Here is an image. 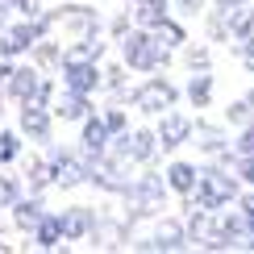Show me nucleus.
Returning a JSON list of instances; mask_svg holds the SVG:
<instances>
[{
    "label": "nucleus",
    "mask_w": 254,
    "mask_h": 254,
    "mask_svg": "<svg viewBox=\"0 0 254 254\" xmlns=\"http://www.w3.org/2000/svg\"><path fill=\"white\" fill-rule=\"evenodd\" d=\"M188 208H208V213H221V208L238 204V175L229 163L213 158V167H200V179L196 188L184 196Z\"/></svg>",
    "instance_id": "nucleus-1"
},
{
    "label": "nucleus",
    "mask_w": 254,
    "mask_h": 254,
    "mask_svg": "<svg viewBox=\"0 0 254 254\" xmlns=\"http://www.w3.org/2000/svg\"><path fill=\"white\" fill-rule=\"evenodd\" d=\"M163 204H167V175L142 171V175L129 179V188H125V208H129L125 221H129V225H137V221H146V217H158Z\"/></svg>",
    "instance_id": "nucleus-2"
},
{
    "label": "nucleus",
    "mask_w": 254,
    "mask_h": 254,
    "mask_svg": "<svg viewBox=\"0 0 254 254\" xmlns=\"http://www.w3.org/2000/svg\"><path fill=\"white\" fill-rule=\"evenodd\" d=\"M121 63L129 71H146V75H154V71H163L167 63H171V50L158 46L150 29H129V34L121 38Z\"/></svg>",
    "instance_id": "nucleus-3"
},
{
    "label": "nucleus",
    "mask_w": 254,
    "mask_h": 254,
    "mask_svg": "<svg viewBox=\"0 0 254 254\" xmlns=\"http://www.w3.org/2000/svg\"><path fill=\"white\" fill-rule=\"evenodd\" d=\"M129 158L117 154V150H104L100 158H88V184L100 188V192L109 196H125V188H129Z\"/></svg>",
    "instance_id": "nucleus-4"
},
{
    "label": "nucleus",
    "mask_w": 254,
    "mask_h": 254,
    "mask_svg": "<svg viewBox=\"0 0 254 254\" xmlns=\"http://www.w3.org/2000/svg\"><path fill=\"white\" fill-rule=\"evenodd\" d=\"M129 104L137 113H146V117H163L167 109L179 104V88L171 79H163V75H150V79L137 83V88H129Z\"/></svg>",
    "instance_id": "nucleus-5"
},
{
    "label": "nucleus",
    "mask_w": 254,
    "mask_h": 254,
    "mask_svg": "<svg viewBox=\"0 0 254 254\" xmlns=\"http://www.w3.org/2000/svg\"><path fill=\"white\" fill-rule=\"evenodd\" d=\"M50 21H55V29H63V34H75V38L104 34V17H100L92 4H79V0H67V4L50 8Z\"/></svg>",
    "instance_id": "nucleus-6"
},
{
    "label": "nucleus",
    "mask_w": 254,
    "mask_h": 254,
    "mask_svg": "<svg viewBox=\"0 0 254 254\" xmlns=\"http://www.w3.org/2000/svg\"><path fill=\"white\" fill-rule=\"evenodd\" d=\"M50 171H55V188L71 192V188L88 184V154L79 150H63V146H50Z\"/></svg>",
    "instance_id": "nucleus-7"
},
{
    "label": "nucleus",
    "mask_w": 254,
    "mask_h": 254,
    "mask_svg": "<svg viewBox=\"0 0 254 254\" xmlns=\"http://www.w3.org/2000/svg\"><path fill=\"white\" fill-rule=\"evenodd\" d=\"M59 75H63V88L92 96V92H100L104 71H100L96 59H63V63H59Z\"/></svg>",
    "instance_id": "nucleus-8"
},
{
    "label": "nucleus",
    "mask_w": 254,
    "mask_h": 254,
    "mask_svg": "<svg viewBox=\"0 0 254 254\" xmlns=\"http://www.w3.org/2000/svg\"><path fill=\"white\" fill-rule=\"evenodd\" d=\"M17 129H21V137H29V142H50V129H55V113H50V104L21 100Z\"/></svg>",
    "instance_id": "nucleus-9"
},
{
    "label": "nucleus",
    "mask_w": 254,
    "mask_h": 254,
    "mask_svg": "<svg viewBox=\"0 0 254 254\" xmlns=\"http://www.w3.org/2000/svg\"><path fill=\"white\" fill-rule=\"evenodd\" d=\"M109 150H117V154H125L129 163H154L158 158V137H154V129H125V133H117V142L109 146Z\"/></svg>",
    "instance_id": "nucleus-10"
},
{
    "label": "nucleus",
    "mask_w": 254,
    "mask_h": 254,
    "mask_svg": "<svg viewBox=\"0 0 254 254\" xmlns=\"http://www.w3.org/2000/svg\"><path fill=\"white\" fill-rule=\"evenodd\" d=\"M154 137H158V150H179V146L192 142V121H188L184 113L167 109L163 117H158V125H154Z\"/></svg>",
    "instance_id": "nucleus-11"
},
{
    "label": "nucleus",
    "mask_w": 254,
    "mask_h": 254,
    "mask_svg": "<svg viewBox=\"0 0 254 254\" xmlns=\"http://www.w3.org/2000/svg\"><path fill=\"white\" fill-rule=\"evenodd\" d=\"M38 83H42V67L38 63H13V71H8V79H4V96L17 100V104L34 100Z\"/></svg>",
    "instance_id": "nucleus-12"
},
{
    "label": "nucleus",
    "mask_w": 254,
    "mask_h": 254,
    "mask_svg": "<svg viewBox=\"0 0 254 254\" xmlns=\"http://www.w3.org/2000/svg\"><path fill=\"white\" fill-rule=\"evenodd\" d=\"M188 242L192 246H204V250H221V234H217V213L208 208H188Z\"/></svg>",
    "instance_id": "nucleus-13"
},
{
    "label": "nucleus",
    "mask_w": 254,
    "mask_h": 254,
    "mask_svg": "<svg viewBox=\"0 0 254 254\" xmlns=\"http://www.w3.org/2000/svg\"><path fill=\"white\" fill-rule=\"evenodd\" d=\"M137 246H142V250H184L188 246V225H184V221H175V217H163L154 225V234L142 238Z\"/></svg>",
    "instance_id": "nucleus-14"
},
{
    "label": "nucleus",
    "mask_w": 254,
    "mask_h": 254,
    "mask_svg": "<svg viewBox=\"0 0 254 254\" xmlns=\"http://www.w3.org/2000/svg\"><path fill=\"white\" fill-rule=\"evenodd\" d=\"M96 208H88V204H71V208H63L59 221H63V238L67 242H88L92 238V229H96Z\"/></svg>",
    "instance_id": "nucleus-15"
},
{
    "label": "nucleus",
    "mask_w": 254,
    "mask_h": 254,
    "mask_svg": "<svg viewBox=\"0 0 254 254\" xmlns=\"http://www.w3.org/2000/svg\"><path fill=\"white\" fill-rule=\"evenodd\" d=\"M217 234H221V250L246 246V238H250L246 213H242V208H221V213H217Z\"/></svg>",
    "instance_id": "nucleus-16"
},
{
    "label": "nucleus",
    "mask_w": 254,
    "mask_h": 254,
    "mask_svg": "<svg viewBox=\"0 0 254 254\" xmlns=\"http://www.w3.org/2000/svg\"><path fill=\"white\" fill-rule=\"evenodd\" d=\"M79 125H83V133H79V142H83V154H88V158H100V154L113 146V133H109V125H104V117L88 113V117H83Z\"/></svg>",
    "instance_id": "nucleus-17"
},
{
    "label": "nucleus",
    "mask_w": 254,
    "mask_h": 254,
    "mask_svg": "<svg viewBox=\"0 0 254 254\" xmlns=\"http://www.w3.org/2000/svg\"><path fill=\"white\" fill-rule=\"evenodd\" d=\"M8 213H13V225L21 229V234H34V225L50 213V208H46V200H42L38 192H29V196H17V204L8 208Z\"/></svg>",
    "instance_id": "nucleus-18"
},
{
    "label": "nucleus",
    "mask_w": 254,
    "mask_h": 254,
    "mask_svg": "<svg viewBox=\"0 0 254 254\" xmlns=\"http://www.w3.org/2000/svg\"><path fill=\"white\" fill-rule=\"evenodd\" d=\"M50 113H55L59 121H83L92 113V96H83V92H71L63 88L55 100H50Z\"/></svg>",
    "instance_id": "nucleus-19"
},
{
    "label": "nucleus",
    "mask_w": 254,
    "mask_h": 254,
    "mask_svg": "<svg viewBox=\"0 0 254 254\" xmlns=\"http://www.w3.org/2000/svg\"><path fill=\"white\" fill-rule=\"evenodd\" d=\"M192 137H196L200 154H208V158H225V154H229V137H225V129H221V125L192 121Z\"/></svg>",
    "instance_id": "nucleus-20"
},
{
    "label": "nucleus",
    "mask_w": 254,
    "mask_h": 254,
    "mask_svg": "<svg viewBox=\"0 0 254 254\" xmlns=\"http://www.w3.org/2000/svg\"><path fill=\"white\" fill-rule=\"evenodd\" d=\"M167 192H179V196H188L196 188V179H200V167L196 163H184V158H175L171 167H167Z\"/></svg>",
    "instance_id": "nucleus-21"
},
{
    "label": "nucleus",
    "mask_w": 254,
    "mask_h": 254,
    "mask_svg": "<svg viewBox=\"0 0 254 254\" xmlns=\"http://www.w3.org/2000/svg\"><path fill=\"white\" fill-rule=\"evenodd\" d=\"M229 21V42H246L254 34V0H246V4H238V8H221Z\"/></svg>",
    "instance_id": "nucleus-22"
},
{
    "label": "nucleus",
    "mask_w": 254,
    "mask_h": 254,
    "mask_svg": "<svg viewBox=\"0 0 254 254\" xmlns=\"http://www.w3.org/2000/svg\"><path fill=\"white\" fill-rule=\"evenodd\" d=\"M29 238H34L38 250H59L63 242H67V238H63V221H59V213H46V217L34 225V234H29Z\"/></svg>",
    "instance_id": "nucleus-23"
},
{
    "label": "nucleus",
    "mask_w": 254,
    "mask_h": 254,
    "mask_svg": "<svg viewBox=\"0 0 254 254\" xmlns=\"http://www.w3.org/2000/svg\"><path fill=\"white\" fill-rule=\"evenodd\" d=\"M129 13L142 29H154L158 21L171 13V0H129Z\"/></svg>",
    "instance_id": "nucleus-24"
},
{
    "label": "nucleus",
    "mask_w": 254,
    "mask_h": 254,
    "mask_svg": "<svg viewBox=\"0 0 254 254\" xmlns=\"http://www.w3.org/2000/svg\"><path fill=\"white\" fill-rule=\"evenodd\" d=\"M184 96H188L192 109H208V104H213V71H192Z\"/></svg>",
    "instance_id": "nucleus-25"
},
{
    "label": "nucleus",
    "mask_w": 254,
    "mask_h": 254,
    "mask_svg": "<svg viewBox=\"0 0 254 254\" xmlns=\"http://www.w3.org/2000/svg\"><path fill=\"white\" fill-rule=\"evenodd\" d=\"M150 34H154V42H158V46H167V50H184V46H188V29L179 25V21H175L171 13L158 21Z\"/></svg>",
    "instance_id": "nucleus-26"
},
{
    "label": "nucleus",
    "mask_w": 254,
    "mask_h": 254,
    "mask_svg": "<svg viewBox=\"0 0 254 254\" xmlns=\"http://www.w3.org/2000/svg\"><path fill=\"white\" fill-rule=\"evenodd\" d=\"M25 188L29 192H46V188H55V171H50V158H29L25 163Z\"/></svg>",
    "instance_id": "nucleus-27"
},
{
    "label": "nucleus",
    "mask_w": 254,
    "mask_h": 254,
    "mask_svg": "<svg viewBox=\"0 0 254 254\" xmlns=\"http://www.w3.org/2000/svg\"><path fill=\"white\" fill-rule=\"evenodd\" d=\"M29 63H38V67H59L63 63V46H55L50 38H42L34 50H29Z\"/></svg>",
    "instance_id": "nucleus-28"
},
{
    "label": "nucleus",
    "mask_w": 254,
    "mask_h": 254,
    "mask_svg": "<svg viewBox=\"0 0 254 254\" xmlns=\"http://www.w3.org/2000/svg\"><path fill=\"white\" fill-rule=\"evenodd\" d=\"M21 158V129H0V167Z\"/></svg>",
    "instance_id": "nucleus-29"
},
{
    "label": "nucleus",
    "mask_w": 254,
    "mask_h": 254,
    "mask_svg": "<svg viewBox=\"0 0 254 254\" xmlns=\"http://www.w3.org/2000/svg\"><path fill=\"white\" fill-rule=\"evenodd\" d=\"M250 121H254L250 100H246V96H242V100H229V109H225V125H234V129H246Z\"/></svg>",
    "instance_id": "nucleus-30"
},
{
    "label": "nucleus",
    "mask_w": 254,
    "mask_h": 254,
    "mask_svg": "<svg viewBox=\"0 0 254 254\" xmlns=\"http://www.w3.org/2000/svg\"><path fill=\"white\" fill-rule=\"evenodd\" d=\"M100 71H104V79H100L104 92H113V96H129V92H125V63H117V67H100Z\"/></svg>",
    "instance_id": "nucleus-31"
},
{
    "label": "nucleus",
    "mask_w": 254,
    "mask_h": 254,
    "mask_svg": "<svg viewBox=\"0 0 254 254\" xmlns=\"http://www.w3.org/2000/svg\"><path fill=\"white\" fill-rule=\"evenodd\" d=\"M17 196H25V184L17 175H0V208H13Z\"/></svg>",
    "instance_id": "nucleus-32"
},
{
    "label": "nucleus",
    "mask_w": 254,
    "mask_h": 254,
    "mask_svg": "<svg viewBox=\"0 0 254 254\" xmlns=\"http://www.w3.org/2000/svg\"><path fill=\"white\" fill-rule=\"evenodd\" d=\"M184 63H188V71H208L213 67V55H208V46H188Z\"/></svg>",
    "instance_id": "nucleus-33"
},
{
    "label": "nucleus",
    "mask_w": 254,
    "mask_h": 254,
    "mask_svg": "<svg viewBox=\"0 0 254 254\" xmlns=\"http://www.w3.org/2000/svg\"><path fill=\"white\" fill-rule=\"evenodd\" d=\"M229 167H234V175L242 179V184H250V188H254V154H238V150H234Z\"/></svg>",
    "instance_id": "nucleus-34"
},
{
    "label": "nucleus",
    "mask_w": 254,
    "mask_h": 254,
    "mask_svg": "<svg viewBox=\"0 0 254 254\" xmlns=\"http://www.w3.org/2000/svg\"><path fill=\"white\" fill-rule=\"evenodd\" d=\"M208 38H213V42H229V21H225V13H221V8L208 17Z\"/></svg>",
    "instance_id": "nucleus-35"
},
{
    "label": "nucleus",
    "mask_w": 254,
    "mask_h": 254,
    "mask_svg": "<svg viewBox=\"0 0 254 254\" xmlns=\"http://www.w3.org/2000/svg\"><path fill=\"white\" fill-rule=\"evenodd\" d=\"M104 125H109V133L117 137V133L129 129V117H125V109H109V113H104Z\"/></svg>",
    "instance_id": "nucleus-36"
},
{
    "label": "nucleus",
    "mask_w": 254,
    "mask_h": 254,
    "mask_svg": "<svg viewBox=\"0 0 254 254\" xmlns=\"http://www.w3.org/2000/svg\"><path fill=\"white\" fill-rule=\"evenodd\" d=\"M234 150H238V154H254V121H250L246 129L238 133V142H234Z\"/></svg>",
    "instance_id": "nucleus-37"
},
{
    "label": "nucleus",
    "mask_w": 254,
    "mask_h": 254,
    "mask_svg": "<svg viewBox=\"0 0 254 254\" xmlns=\"http://www.w3.org/2000/svg\"><path fill=\"white\" fill-rule=\"evenodd\" d=\"M109 34H113V38H117V42H121L125 34H129V8H125V13H117V17H113V21H109Z\"/></svg>",
    "instance_id": "nucleus-38"
},
{
    "label": "nucleus",
    "mask_w": 254,
    "mask_h": 254,
    "mask_svg": "<svg viewBox=\"0 0 254 254\" xmlns=\"http://www.w3.org/2000/svg\"><path fill=\"white\" fill-rule=\"evenodd\" d=\"M238 55H242V67L254 75V34H250L246 42H238Z\"/></svg>",
    "instance_id": "nucleus-39"
},
{
    "label": "nucleus",
    "mask_w": 254,
    "mask_h": 254,
    "mask_svg": "<svg viewBox=\"0 0 254 254\" xmlns=\"http://www.w3.org/2000/svg\"><path fill=\"white\" fill-rule=\"evenodd\" d=\"M34 100H38V104H50V100H55V79H50V75H42L38 92H34Z\"/></svg>",
    "instance_id": "nucleus-40"
},
{
    "label": "nucleus",
    "mask_w": 254,
    "mask_h": 254,
    "mask_svg": "<svg viewBox=\"0 0 254 254\" xmlns=\"http://www.w3.org/2000/svg\"><path fill=\"white\" fill-rule=\"evenodd\" d=\"M238 208L246 213V221H250V234H254V192H246V196H238ZM250 242V238H246Z\"/></svg>",
    "instance_id": "nucleus-41"
},
{
    "label": "nucleus",
    "mask_w": 254,
    "mask_h": 254,
    "mask_svg": "<svg viewBox=\"0 0 254 254\" xmlns=\"http://www.w3.org/2000/svg\"><path fill=\"white\" fill-rule=\"evenodd\" d=\"M171 4L179 8V13H192V17H196L200 8H204V0H171Z\"/></svg>",
    "instance_id": "nucleus-42"
},
{
    "label": "nucleus",
    "mask_w": 254,
    "mask_h": 254,
    "mask_svg": "<svg viewBox=\"0 0 254 254\" xmlns=\"http://www.w3.org/2000/svg\"><path fill=\"white\" fill-rule=\"evenodd\" d=\"M8 71H13V59L0 50V92H4V79H8Z\"/></svg>",
    "instance_id": "nucleus-43"
},
{
    "label": "nucleus",
    "mask_w": 254,
    "mask_h": 254,
    "mask_svg": "<svg viewBox=\"0 0 254 254\" xmlns=\"http://www.w3.org/2000/svg\"><path fill=\"white\" fill-rule=\"evenodd\" d=\"M8 13H13V0H0V29L8 25Z\"/></svg>",
    "instance_id": "nucleus-44"
},
{
    "label": "nucleus",
    "mask_w": 254,
    "mask_h": 254,
    "mask_svg": "<svg viewBox=\"0 0 254 254\" xmlns=\"http://www.w3.org/2000/svg\"><path fill=\"white\" fill-rule=\"evenodd\" d=\"M217 8H238V4H246V0H213Z\"/></svg>",
    "instance_id": "nucleus-45"
},
{
    "label": "nucleus",
    "mask_w": 254,
    "mask_h": 254,
    "mask_svg": "<svg viewBox=\"0 0 254 254\" xmlns=\"http://www.w3.org/2000/svg\"><path fill=\"white\" fill-rule=\"evenodd\" d=\"M0 100H4V92H0ZM0 117H4V109H0Z\"/></svg>",
    "instance_id": "nucleus-46"
},
{
    "label": "nucleus",
    "mask_w": 254,
    "mask_h": 254,
    "mask_svg": "<svg viewBox=\"0 0 254 254\" xmlns=\"http://www.w3.org/2000/svg\"><path fill=\"white\" fill-rule=\"evenodd\" d=\"M0 250H4V242H0Z\"/></svg>",
    "instance_id": "nucleus-47"
}]
</instances>
